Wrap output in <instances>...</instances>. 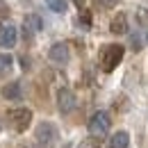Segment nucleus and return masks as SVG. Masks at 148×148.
<instances>
[{
	"label": "nucleus",
	"instance_id": "f3484780",
	"mask_svg": "<svg viewBox=\"0 0 148 148\" xmlns=\"http://www.w3.org/2000/svg\"><path fill=\"white\" fill-rule=\"evenodd\" d=\"M96 2H98L100 7H105V9H110V7H114L119 0H96Z\"/></svg>",
	"mask_w": 148,
	"mask_h": 148
},
{
	"label": "nucleus",
	"instance_id": "1a4fd4ad",
	"mask_svg": "<svg viewBox=\"0 0 148 148\" xmlns=\"http://www.w3.org/2000/svg\"><path fill=\"white\" fill-rule=\"evenodd\" d=\"M107 146L110 148H128L130 146V134L125 130H119V132H114L110 137V141H107Z\"/></svg>",
	"mask_w": 148,
	"mask_h": 148
},
{
	"label": "nucleus",
	"instance_id": "f8f14e48",
	"mask_svg": "<svg viewBox=\"0 0 148 148\" xmlns=\"http://www.w3.org/2000/svg\"><path fill=\"white\" fill-rule=\"evenodd\" d=\"M48 9H53L55 14H64L66 12V0H46Z\"/></svg>",
	"mask_w": 148,
	"mask_h": 148
},
{
	"label": "nucleus",
	"instance_id": "2eb2a0df",
	"mask_svg": "<svg viewBox=\"0 0 148 148\" xmlns=\"http://www.w3.org/2000/svg\"><path fill=\"white\" fill-rule=\"evenodd\" d=\"M7 14H9V7H7V2H5V0H0V21L7 18Z\"/></svg>",
	"mask_w": 148,
	"mask_h": 148
},
{
	"label": "nucleus",
	"instance_id": "0eeeda50",
	"mask_svg": "<svg viewBox=\"0 0 148 148\" xmlns=\"http://www.w3.org/2000/svg\"><path fill=\"white\" fill-rule=\"evenodd\" d=\"M43 30V21L39 18L37 14H27L25 21H23V37L25 39H32L37 32Z\"/></svg>",
	"mask_w": 148,
	"mask_h": 148
},
{
	"label": "nucleus",
	"instance_id": "4468645a",
	"mask_svg": "<svg viewBox=\"0 0 148 148\" xmlns=\"http://www.w3.org/2000/svg\"><path fill=\"white\" fill-rule=\"evenodd\" d=\"M77 148H100V141L96 139V137H87V139H82Z\"/></svg>",
	"mask_w": 148,
	"mask_h": 148
},
{
	"label": "nucleus",
	"instance_id": "39448f33",
	"mask_svg": "<svg viewBox=\"0 0 148 148\" xmlns=\"http://www.w3.org/2000/svg\"><path fill=\"white\" fill-rule=\"evenodd\" d=\"M57 110L62 114H71L75 110V93L69 87H62L57 91Z\"/></svg>",
	"mask_w": 148,
	"mask_h": 148
},
{
	"label": "nucleus",
	"instance_id": "6ab92c4d",
	"mask_svg": "<svg viewBox=\"0 0 148 148\" xmlns=\"http://www.w3.org/2000/svg\"><path fill=\"white\" fill-rule=\"evenodd\" d=\"M75 5H77V7H80V9H82V7H84V0H73Z\"/></svg>",
	"mask_w": 148,
	"mask_h": 148
},
{
	"label": "nucleus",
	"instance_id": "423d86ee",
	"mask_svg": "<svg viewBox=\"0 0 148 148\" xmlns=\"http://www.w3.org/2000/svg\"><path fill=\"white\" fill-rule=\"evenodd\" d=\"M16 41H18V32H16V27L14 25H0V48H5V50H9V48H14L16 46Z\"/></svg>",
	"mask_w": 148,
	"mask_h": 148
},
{
	"label": "nucleus",
	"instance_id": "9b49d317",
	"mask_svg": "<svg viewBox=\"0 0 148 148\" xmlns=\"http://www.w3.org/2000/svg\"><path fill=\"white\" fill-rule=\"evenodd\" d=\"M110 30H112V34H125L128 32V18H125V14H116L110 23Z\"/></svg>",
	"mask_w": 148,
	"mask_h": 148
},
{
	"label": "nucleus",
	"instance_id": "20e7f679",
	"mask_svg": "<svg viewBox=\"0 0 148 148\" xmlns=\"http://www.w3.org/2000/svg\"><path fill=\"white\" fill-rule=\"evenodd\" d=\"M7 119H9V125L16 130V132H25V130L30 128V123H32V110H27V107L9 110Z\"/></svg>",
	"mask_w": 148,
	"mask_h": 148
},
{
	"label": "nucleus",
	"instance_id": "9d476101",
	"mask_svg": "<svg viewBox=\"0 0 148 148\" xmlns=\"http://www.w3.org/2000/svg\"><path fill=\"white\" fill-rule=\"evenodd\" d=\"M0 93H2V98H7V100H18V98H21V82H18V80L7 82Z\"/></svg>",
	"mask_w": 148,
	"mask_h": 148
},
{
	"label": "nucleus",
	"instance_id": "ddd939ff",
	"mask_svg": "<svg viewBox=\"0 0 148 148\" xmlns=\"http://www.w3.org/2000/svg\"><path fill=\"white\" fill-rule=\"evenodd\" d=\"M12 64H14L12 55H7V53H0V75L7 73V71L12 69Z\"/></svg>",
	"mask_w": 148,
	"mask_h": 148
},
{
	"label": "nucleus",
	"instance_id": "6e6552de",
	"mask_svg": "<svg viewBox=\"0 0 148 148\" xmlns=\"http://www.w3.org/2000/svg\"><path fill=\"white\" fill-rule=\"evenodd\" d=\"M48 57H50V62H55V64H66L69 57H71V50H69L66 43H55V46L48 50Z\"/></svg>",
	"mask_w": 148,
	"mask_h": 148
},
{
	"label": "nucleus",
	"instance_id": "dca6fc26",
	"mask_svg": "<svg viewBox=\"0 0 148 148\" xmlns=\"http://www.w3.org/2000/svg\"><path fill=\"white\" fill-rule=\"evenodd\" d=\"M80 21H82L84 27H89V25H91V16H89V12H82V14H80Z\"/></svg>",
	"mask_w": 148,
	"mask_h": 148
},
{
	"label": "nucleus",
	"instance_id": "7ed1b4c3",
	"mask_svg": "<svg viewBox=\"0 0 148 148\" xmlns=\"http://www.w3.org/2000/svg\"><path fill=\"white\" fill-rule=\"evenodd\" d=\"M34 137H37V144L41 148H50V146H55V144H57L59 132H57V125H55V123L43 121V123H39V125H37Z\"/></svg>",
	"mask_w": 148,
	"mask_h": 148
},
{
	"label": "nucleus",
	"instance_id": "f03ea898",
	"mask_svg": "<svg viewBox=\"0 0 148 148\" xmlns=\"http://www.w3.org/2000/svg\"><path fill=\"white\" fill-rule=\"evenodd\" d=\"M112 128V119H110V112L105 110H98L91 114V119H89V123H87V130H89V134L96 137V139H100V137H105Z\"/></svg>",
	"mask_w": 148,
	"mask_h": 148
},
{
	"label": "nucleus",
	"instance_id": "a211bd4d",
	"mask_svg": "<svg viewBox=\"0 0 148 148\" xmlns=\"http://www.w3.org/2000/svg\"><path fill=\"white\" fill-rule=\"evenodd\" d=\"M132 48H134V50L141 48V39H139V34H132Z\"/></svg>",
	"mask_w": 148,
	"mask_h": 148
},
{
	"label": "nucleus",
	"instance_id": "f257e3e1",
	"mask_svg": "<svg viewBox=\"0 0 148 148\" xmlns=\"http://www.w3.org/2000/svg\"><path fill=\"white\" fill-rule=\"evenodd\" d=\"M123 55H125V48H123L121 43H110V46H105V48H103V53H100L103 71H105V73H112V71L121 64Z\"/></svg>",
	"mask_w": 148,
	"mask_h": 148
}]
</instances>
